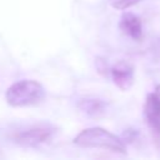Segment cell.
I'll return each instance as SVG.
<instances>
[{
    "mask_svg": "<svg viewBox=\"0 0 160 160\" xmlns=\"http://www.w3.org/2000/svg\"><path fill=\"white\" fill-rule=\"evenodd\" d=\"M96 68H98L99 72H101V74H105L106 71L109 72V70H110V68H108L106 61L104 59H100V58L96 59Z\"/></svg>",
    "mask_w": 160,
    "mask_h": 160,
    "instance_id": "cell-9",
    "label": "cell"
},
{
    "mask_svg": "<svg viewBox=\"0 0 160 160\" xmlns=\"http://www.w3.org/2000/svg\"><path fill=\"white\" fill-rule=\"evenodd\" d=\"M144 115L154 134L160 138V100L155 92L146 96L144 104Z\"/></svg>",
    "mask_w": 160,
    "mask_h": 160,
    "instance_id": "cell-5",
    "label": "cell"
},
{
    "mask_svg": "<svg viewBox=\"0 0 160 160\" xmlns=\"http://www.w3.org/2000/svg\"><path fill=\"white\" fill-rule=\"evenodd\" d=\"M79 108L88 116L98 119L105 115L108 104L104 100L98 99V98H82L79 101Z\"/></svg>",
    "mask_w": 160,
    "mask_h": 160,
    "instance_id": "cell-7",
    "label": "cell"
},
{
    "mask_svg": "<svg viewBox=\"0 0 160 160\" xmlns=\"http://www.w3.org/2000/svg\"><path fill=\"white\" fill-rule=\"evenodd\" d=\"M72 142L79 148L102 149L116 154H126V146L122 139L99 126L84 129L74 138Z\"/></svg>",
    "mask_w": 160,
    "mask_h": 160,
    "instance_id": "cell-1",
    "label": "cell"
},
{
    "mask_svg": "<svg viewBox=\"0 0 160 160\" xmlns=\"http://www.w3.org/2000/svg\"><path fill=\"white\" fill-rule=\"evenodd\" d=\"M120 30L130 36L132 40H141L142 38V24L139 16L132 12H124L119 22Z\"/></svg>",
    "mask_w": 160,
    "mask_h": 160,
    "instance_id": "cell-6",
    "label": "cell"
},
{
    "mask_svg": "<svg viewBox=\"0 0 160 160\" xmlns=\"http://www.w3.org/2000/svg\"><path fill=\"white\" fill-rule=\"evenodd\" d=\"M141 0H109L110 5L115 9H119V10H125L138 2H140Z\"/></svg>",
    "mask_w": 160,
    "mask_h": 160,
    "instance_id": "cell-8",
    "label": "cell"
},
{
    "mask_svg": "<svg viewBox=\"0 0 160 160\" xmlns=\"http://www.w3.org/2000/svg\"><path fill=\"white\" fill-rule=\"evenodd\" d=\"M155 94L158 95V98H159V100H160V85L156 86V89H155Z\"/></svg>",
    "mask_w": 160,
    "mask_h": 160,
    "instance_id": "cell-10",
    "label": "cell"
},
{
    "mask_svg": "<svg viewBox=\"0 0 160 160\" xmlns=\"http://www.w3.org/2000/svg\"><path fill=\"white\" fill-rule=\"evenodd\" d=\"M56 132V128L48 122H38L25 128L12 130L10 140L22 148H38L50 141Z\"/></svg>",
    "mask_w": 160,
    "mask_h": 160,
    "instance_id": "cell-3",
    "label": "cell"
},
{
    "mask_svg": "<svg viewBox=\"0 0 160 160\" xmlns=\"http://www.w3.org/2000/svg\"><path fill=\"white\" fill-rule=\"evenodd\" d=\"M112 82L121 90H129L134 84V68L125 61H119L109 70Z\"/></svg>",
    "mask_w": 160,
    "mask_h": 160,
    "instance_id": "cell-4",
    "label": "cell"
},
{
    "mask_svg": "<svg viewBox=\"0 0 160 160\" xmlns=\"http://www.w3.org/2000/svg\"><path fill=\"white\" fill-rule=\"evenodd\" d=\"M45 88L36 80H20L6 89L5 100L10 106H32L45 99Z\"/></svg>",
    "mask_w": 160,
    "mask_h": 160,
    "instance_id": "cell-2",
    "label": "cell"
}]
</instances>
